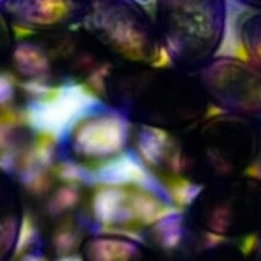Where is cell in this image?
<instances>
[{"mask_svg": "<svg viewBox=\"0 0 261 261\" xmlns=\"http://www.w3.org/2000/svg\"><path fill=\"white\" fill-rule=\"evenodd\" d=\"M139 2H148V0H139Z\"/></svg>", "mask_w": 261, "mask_h": 261, "instance_id": "d6986e66", "label": "cell"}, {"mask_svg": "<svg viewBox=\"0 0 261 261\" xmlns=\"http://www.w3.org/2000/svg\"><path fill=\"white\" fill-rule=\"evenodd\" d=\"M194 75L210 106L261 122V70L249 60L216 55Z\"/></svg>", "mask_w": 261, "mask_h": 261, "instance_id": "52a82bcc", "label": "cell"}, {"mask_svg": "<svg viewBox=\"0 0 261 261\" xmlns=\"http://www.w3.org/2000/svg\"><path fill=\"white\" fill-rule=\"evenodd\" d=\"M86 3L87 0H0V8L14 28L49 34L78 26Z\"/></svg>", "mask_w": 261, "mask_h": 261, "instance_id": "9c48e42d", "label": "cell"}, {"mask_svg": "<svg viewBox=\"0 0 261 261\" xmlns=\"http://www.w3.org/2000/svg\"><path fill=\"white\" fill-rule=\"evenodd\" d=\"M258 161H260V165H261V122L258 124V158H257Z\"/></svg>", "mask_w": 261, "mask_h": 261, "instance_id": "ac0fdd59", "label": "cell"}, {"mask_svg": "<svg viewBox=\"0 0 261 261\" xmlns=\"http://www.w3.org/2000/svg\"><path fill=\"white\" fill-rule=\"evenodd\" d=\"M196 261H246L245 252L229 242H219Z\"/></svg>", "mask_w": 261, "mask_h": 261, "instance_id": "5bb4252c", "label": "cell"}, {"mask_svg": "<svg viewBox=\"0 0 261 261\" xmlns=\"http://www.w3.org/2000/svg\"><path fill=\"white\" fill-rule=\"evenodd\" d=\"M112 66L104 89L132 122L179 132L208 115L210 102L194 73L174 66Z\"/></svg>", "mask_w": 261, "mask_h": 261, "instance_id": "7a4b0ae2", "label": "cell"}, {"mask_svg": "<svg viewBox=\"0 0 261 261\" xmlns=\"http://www.w3.org/2000/svg\"><path fill=\"white\" fill-rule=\"evenodd\" d=\"M239 38L246 54V60L261 70V12L251 14L242 21Z\"/></svg>", "mask_w": 261, "mask_h": 261, "instance_id": "4fadbf2b", "label": "cell"}, {"mask_svg": "<svg viewBox=\"0 0 261 261\" xmlns=\"http://www.w3.org/2000/svg\"><path fill=\"white\" fill-rule=\"evenodd\" d=\"M237 2L251 9H255L257 12H261V0H237Z\"/></svg>", "mask_w": 261, "mask_h": 261, "instance_id": "e0dca14e", "label": "cell"}, {"mask_svg": "<svg viewBox=\"0 0 261 261\" xmlns=\"http://www.w3.org/2000/svg\"><path fill=\"white\" fill-rule=\"evenodd\" d=\"M219 242L222 240L205 232L187 211L162 217L147 232V246L161 261H196Z\"/></svg>", "mask_w": 261, "mask_h": 261, "instance_id": "ba28073f", "label": "cell"}, {"mask_svg": "<svg viewBox=\"0 0 261 261\" xmlns=\"http://www.w3.org/2000/svg\"><path fill=\"white\" fill-rule=\"evenodd\" d=\"M132 121L116 107H107L84 116L72 130L76 153H116L130 139Z\"/></svg>", "mask_w": 261, "mask_h": 261, "instance_id": "30bf717a", "label": "cell"}, {"mask_svg": "<svg viewBox=\"0 0 261 261\" xmlns=\"http://www.w3.org/2000/svg\"><path fill=\"white\" fill-rule=\"evenodd\" d=\"M14 44H15L14 26L9 23L5 12L0 8V66L8 63Z\"/></svg>", "mask_w": 261, "mask_h": 261, "instance_id": "9a60e30c", "label": "cell"}, {"mask_svg": "<svg viewBox=\"0 0 261 261\" xmlns=\"http://www.w3.org/2000/svg\"><path fill=\"white\" fill-rule=\"evenodd\" d=\"M187 213L217 240L252 239L261 231V177L243 173L210 184L188 200Z\"/></svg>", "mask_w": 261, "mask_h": 261, "instance_id": "5b68a950", "label": "cell"}, {"mask_svg": "<svg viewBox=\"0 0 261 261\" xmlns=\"http://www.w3.org/2000/svg\"><path fill=\"white\" fill-rule=\"evenodd\" d=\"M20 231V206L8 177L0 174V261L14 252Z\"/></svg>", "mask_w": 261, "mask_h": 261, "instance_id": "7c38bea8", "label": "cell"}, {"mask_svg": "<svg viewBox=\"0 0 261 261\" xmlns=\"http://www.w3.org/2000/svg\"><path fill=\"white\" fill-rule=\"evenodd\" d=\"M84 261H161L151 248L127 237H96L83 246Z\"/></svg>", "mask_w": 261, "mask_h": 261, "instance_id": "8fae6325", "label": "cell"}, {"mask_svg": "<svg viewBox=\"0 0 261 261\" xmlns=\"http://www.w3.org/2000/svg\"><path fill=\"white\" fill-rule=\"evenodd\" d=\"M246 261H261V231L252 237L249 251L245 252Z\"/></svg>", "mask_w": 261, "mask_h": 261, "instance_id": "2e32d148", "label": "cell"}, {"mask_svg": "<svg viewBox=\"0 0 261 261\" xmlns=\"http://www.w3.org/2000/svg\"><path fill=\"white\" fill-rule=\"evenodd\" d=\"M81 34L116 66H161L165 57L154 20L139 0H87Z\"/></svg>", "mask_w": 261, "mask_h": 261, "instance_id": "3957f363", "label": "cell"}, {"mask_svg": "<svg viewBox=\"0 0 261 261\" xmlns=\"http://www.w3.org/2000/svg\"><path fill=\"white\" fill-rule=\"evenodd\" d=\"M154 24L170 64L196 73L225 41L228 5L226 0H156Z\"/></svg>", "mask_w": 261, "mask_h": 261, "instance_id": "277c9868", "label": "cell"}, {"mask_svg": "<svg viewBox=\"0 0 261 261\" xmlns=\"http://www.w3.org/2000/svg\"><path fill=\"white\" fill-rule=\"evenodd\" d=\"M258 124L217 112L179 132L139 125L136 139L148 164L185 185L191 199L210 184L248 173L258 158Z\"/></svg>", "mask_w": 261, "mask_h": 261, "instance_id": "6da1fadb", "label": "cell"}, {"mask_svg": "<svg viewBox=\"0 0 261 261\" xmlns=\"http://www.w3.org/2000/svg\"><path fill=\"white\" fill-rule=\"evenodd\" d=\"M98 60L101 55L87 38L67 29L15 40L8 64L23 80L52 83L64 76L95 75L101 70Z\"/></svg>", "mask_w": 261, "mask_h": 261, "instance_id": "8992f818", "label": "cell"}]
</instances>
